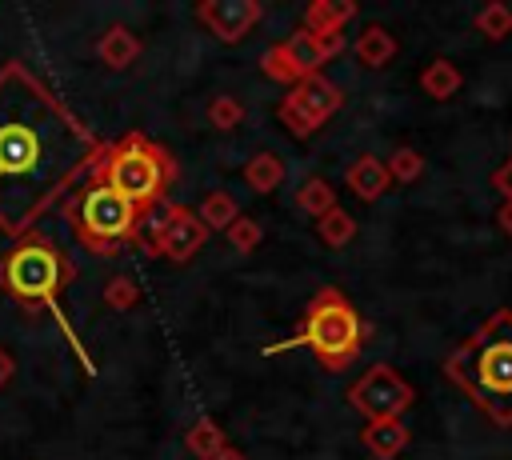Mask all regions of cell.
I'll list each match as a JSON object with an SVG mask.
<instances>
[{
    "label": "cell",
    "instance_id": "cell-1",
    "mask_svg": "<svg viewBox=\"0 0 512 460\" xmlns=\"http://www.w3.org/2000/svg\"><path fill=\"white\" fill-rule=\"evenodd\" d=\"M444 372L492 424H512V312H492L444 360Z\"/></svg>",
    "mask_w": 512,
    "mask_h": 460
},
{
    "label": "cell",
    "instance_id": "cell-2",
    "mask_svg": "<svg viewBox=\"0 0 512 460\" xmlns=\"http://www.w3.org/2000/svg\"><path fill=\"white\" fill-rule=\"evenodd\" d=\"M364 336H368V328H364L356 304L340 288H320L308 300L296 336L276 340V344H264V356H276V352H288V348H308L320 368L344 372L360 356Z\"/></svg>",
    "mask_w": 512,
    "mask_h": 460
},
{
    "label": "cell",
    "instance_id": "cell-3",
    "mask_svg": "<svg viewBox=\"0 0 512 460\" xmlns=\"http://www.w3.org/2000/svg\"><path fill=\"white\" fill-rule=\"evenodd\" d=\"M88 176L104 180L112 192H120L144 216H152L176 180V160L168 156V148H160L144 132H128L124 140H116L100 152V160Z\"/></svg>",
    "mask_w": 512,
    "mask_h": 460
},
{
    "label": "cell",
    "instance_id": "cell-4",
    "mask_svg": "<svg viewBox=\"0 0 512 460\" xmlns=\"http://www.w3.org/2000/svg\"><path fill=\"white\" fill-rule=\"evenodd\" d=\"M64 212L72 220L76 240L96 256H112L124 244H140V228L148 224V216L132 200H124L96 176H88V184L68 200Z\"/></svg>",
    "mask_w": 512,
    "mask_h": 460
},
{
    "label": "cell",
    "instance_id": "cell-5",
    "mask_svg": "<svg viewBox=\"0 0 512 460\" xmlns=\"http://www.w3.org/2000/svg\"><path fill=\"white\" fill-rule=\"evenodd\" d=\"M72 276H76V268L68 264V256H64L56 244H48L44 236L20 240V244L0 260V288H4L12 300L28 304V308H36V304H56V296L72 284Z\"/></svg>",
    "mask_w": 512,
    "mask_h": 460
},
{
    "label": "cell",
    "instance_id": "cell-6",
    "mask_svg": "<svg viewBox=\"0 0 512 460\" xmlns=\"http://www.w3.org/2000/svg\"><path fill=\"white\" fill-rule=\"evenodd\" d=\"M344 52V32H332V36H316L308 28H296L288 40H276L264 56H260V68L268 80L276 84H300L308 76H320V64H328L332 56Z\"/></svg>",
    "mask_w": 512,
    "mask_h": 460
},
{
    "label": "cell",
    "instance_id": "cell-7",
    "mask_svg": "<svg viewBox=\"0 0 512 460\" xmlns=\"http://www.w3.org/2000/svg\"><path fill=\"white\" fill-rule=\"evenodd\" d=\"M344 400L368 424H380V420H400L412 408L416 392L392 364H372L364 376H356V384L344 392Z\"/></svg>",
    "mask_w": 512,
    "mask_h": 460
},
{
    "label": "cell",
    "instance_id": "cell-8",
    "mask_svg": "<svg viewBox=\"0 0 512 460\" xmlns=\"http://www.w3.org/2000/svg\"><path fill=\"white\" fill-rule=\"evenodd\" d=\"M340 104H344V92L328 76H308L288 88V96L276 104V116L296 140H308L320 124H328L340 112Z\"/></svg>",
    "mask_w": 512,
    "mask_h": 460
},
{
    "label": "cell",
    "instance_id": "cell-9",
    "mask_svg": "<svg viewBox=\"0 0 512 460\" xmlns=\"http://www.w3.org/2000/svg\"><path fill=\"white\" fill-rule=\"evenodd\" d=\"M204 240H208V228L196 216V208H188V204H164V212L148 216V240H144V248L152 256H164V260L184 264V260H192L204 248Z\"/></svg>",
    "mask_w": 512,
    "mask_h": 460
},
{
    "label": "cell",
    "instance_id": "cell-10",
    "mask_svg": "<svg viewBox=\"0 0 512 460\" xmlns=\"http://www.w3.org/2000/svg\"><path fill=\"white\" fill-rule=\"evenodd\" d=\"M260 16H264V8L256 0H204V4H196V20L224 44L244 40L260 24Z\"/></svg>",
    "mask_w": 512,
    "mask_h": 460
},
{
    "label": "cell",
    "instance_id": "cell-11",
    "mask_svg": "<svg viewBox=\"0 0 512 460\" xmlns=\"http://www.w3.org/2000/svg\"><path fill=\"white\" fill-rule=\"evenodd\" d=\"M344 184H348V192H352L356 200L372 204V200H380V196L388 192L392 176H388V164H384L380 156L364 152V156H356V160L344 168Z\"/></svg>",
    "mask_w": 512,
    "mask_h": 460
},
{
    "label": "cell",
    "instance_id": "cell-12",
    "mask_svg": "<svg viewBox=\"0 0 512 460\" xmlns=\"http://www.w3.org/2000/svg\"><path fill=\"white\" fill-rule=\"evenodd\" d=\"M360 444H364L376 460H396V456L408 448V424H404V420L364 424V428H360Z\"/></svg>",
    "mask_w": 512,
    "mask_h": 460
},
{
    "label": "cell",
    "instance_id": "cell-13",
    "mask_svg": "<svg viewBox=\"0 0 512 460\" xmlns=\"http://www.w3.org/2000/svg\"><path fill=\"white\" fill-rule=\"evenodd\" d=\"M352 16H356V4H352V0H312V4L304 8L300 28L316 32V36H332V32H340Z\"/></svg>",
    "mask_w": 512,
    "mask_h": 460
},
{
    "label": "cell",
    "instance_id": "cell-14",
    "mask_svg": "<svg viewBox=\"0 0 512 460\" xmlns=\"http://www.w3.org/2000/svg\"><path fill=\"white\" fill-rule=\"evenodd\" d=\"M96 56H100V64H108L112 72H120V68H128V64L140 56V40H136L132 28L112 24V28H104V36L96 40Z\"/></svg>",
    "mask_w": 512,
    "mask_h": 460
},
{
    "label": "cell",
    "instance_id": "cell-15",
    "mask_svg": "<svg viewBox=\"0 0 512 460\" xmlns=\"http://www.w3.org/2000/svg\"><path fill=\"white\" fill-rule=\"evenodd\" d=\"M352 56H356L364 68H384V64L396 56V36H392L384 24H368V28L356 36Z\"/></svg>",
    "mask_w": 512,
    "mask_h": 460
},
{
    "label": "cell",
    "instance_id": "cell-16",
    "mask_svg": "<svg viewBox=\"0 0 512 460\" xmlns=\"http://www.w3.org/2000/svg\"><path fill=\"white\" fill-rule=\"evenodd\" d=\"M460 84H464L460 68H456L452 60H444V56L428 60V64H424V72H420V92H424V96H432V100H448V96H456V92H460Z\"/></svg>",
    "mask_w": 512,
    "mask_h": 460
},
{
    "label": "cell",
    "instance_id": "cell-17",
    "mask_svg": "<svg viewBox=\"0 0 512 460\" xmlns=\"http://www.w3.org/2000/svg\"><path fill=\"white\" fill-rule=\"evenodd\" d=\"M184 448H188L196 460H216V456L228 448V436H224V428H220L212 416H200V420L184 432Z\"/></svg>",
    "mask_w": 512,
    "mask_h": 460
},
{
    "label": "cell",
    "instance_id": "cell-18",
    "mask_svg": "<svg viewBox=\"0 0 512 460\" xmlns=\"http://www.w3.org/2000/svg\"><path fill=\"white\" fill-rule=\"evenodd\" d=\"M196 216L204 220L208 232H228V224L240 216V204H236V196H232L228 188H212V192L200 200Z\"/></svg>",
    "mask_w": 512,
    "mask_h": 460
},
{
    "label": "cell",
    "instance_id": "cell-19",
    "mask_svg": "<svg viewBox=\"0 0 512 460\" xmlns=\"http://www.w3.org/2000/svg\"><path fill=\"white\" fill-rule=\"evenodd\" d=\"M240 176H244V184H248L252 192L264 196V192H272V188L284 180V160H280L276 152H256V156L244 164Z\"/></svg>",
    "mask_w": 512,
    "mask_h": 460
},
{
    "label": "cell",
    "instance_id": "cell-20",
    "mask_svg": "<svg viewBox=\"0 0 512 460\" xmlns=\"http://www.w3.org/2000/svg\"><path fill=\"white\" fill-rule=\"evenodd\" d=\"M296 208H300L304 216L320 220L324 212L336 208V192H332V184H328L324 176H308V180L300 184V192H296Z\"/></svg>",
    "mask_w": 512,
    "mask_h": 460
},
{
    "label": "cell",
    "instance_id": "cell-21",
    "mask_svg": "<svg viewBox=\"0 0 512 460\" xmlns=\"http://www.w3.org/2000/svg\"><path fill=\"white\" fill-rule=\"evenodd\" d=\"M316 236H320L328 248H344V244L356 236V220H352V212H344V208L336 204L332 212H324V216L316 220Z\"/></svg>",
    "mask_w": 512,
    "mask_h": 460
},
{
    "label": "cell",
    "instance_id": "cell-22",
    "mask_svg": "<svg viewBox=\"0 0 512 460\" xmlns=\"http://www.w3.org/2000/svg\"><path fill=\"white\" fill-rule=\"evenodd\" d=\"M476 32H484L488 40H504V36L512 32V8L500 4V0L484 4V8L476 12Z\"/></svg>",
    "mask_w": 512,
    "mask_h": 460
},
{
    "label": "cell",
    "instance_id": "cell-23",
    "mask_svg": "<svg viewBox=\"0 0 512 460\" xmlns=\"http://www.w3.org/2000/svg\"><path fill=\"white\" fill-rule=\"evenodd\" d=\"M224 240H228V248L232 252H240V256H248V252H256V244L264 240V232H260V224L252 220V216H236L232 224H228V232H224Z\"/></svg>",
    "mask_w": 512,
    "mask_h": 460
},
{
    "label": "cell",
    "instance_id": "cell-24",
    "mask_svg": "<svg viewBox=\"0 0 512 460\" xmlns=\"http://www.w3.org/2000/svg\"><path fill=\"white\" fill-rule=\"evenodd\" d=\"M384 164H388V176L400 180V184H412V180L424 172V156H420L416 148H408V144H400Z\"/></svg>",
    "mask_w": 512,
    "mask_h": 460
},
{
    "label": "cell",
    "instance_id": "cell-25",
    "mask_svg": "<svg viewBox=\"0 0 512 460\" xmlns=\"http://www.w3.org/2000/svg\"><path fill=\"white\" fill-rule=\"evenodd\" d=\"M240 120H244V104L236 96H212V104H208V124L212 128L232 132V128H240Z\"/></svg>",
    "mask_w": 512,
    "mask_h": 460
},
{
    "label": "cell",
    "instance_id": "cell-26",
    "mask_svg": "<svg viewBox=\"0 0 512 460\" xmlns=\"http://www.w3.org/2000/svg\"><path fill=\"white\" fill-rule=\"evenodd\" d=\"M136 300H140V288H136V280L132 276H112L108 284H104V304L112 308V312H128V308H136Z\"/></svg>",
    "mask_w": 512,
    "mask_h": 460
},
{
    "label": "cell",
    "instance_id": "cell-27",
    "mask_svg": "<svg viewBox=\"0 0 512 460\" xmlns=\"http://www.w3.org/2000/svg\"><path fill=\"white\" fill-rule=\"evenodd\" d=\"M492 188H496L504 200H512V156L492 172Z\"/></svg>",
    "mask_w": 512,
    "mask_h": 460
},
{
    "label": "cell",
    "instance_id": "cell-28",
    "mask_svg": "<svg viewBox=\"0 0 512 460\" xmlns=\"http://www.w3.org/2000/svg\"><path fill=\"white\" fill-rule=\"evenodd\" d=\"M12 376H16V356L0 344V388H8V380H12Z\"/></svg>",
    "mask_w": 512,
    "mask_h": 460
},
{
    "label": "cell",
    "instance_id": "cell-29",
    "mask_svg": "<svg viewBox=\"0 0 512 460\" xmlns=\"http://www.w3.org/2000/svg\"><path fill=\"white\" fill-rule=\"evenodd\" d=\"M496 224H500V228L512 236V200H504V204H500V212H496Z\"/></svg>",
    "mask_w": 512,
    "mask_h": 460
},
{
    "label": "cell",
    "instance_id": "cell-30",
    "mask_svg": "<svg viewBox=\"0 0 512 460\" xmlns=\"http://www.w3.org/2000/svg\"><path fill=\"white\" fill-rule=\"evenodd\" d=\"M216 460H248V456H244V452H240V448H232V444H228V448H224V452H220V456H216Z\"/></svg>",
    "mask_w": 512,
    "mask_h": 460
}]
</instances>
